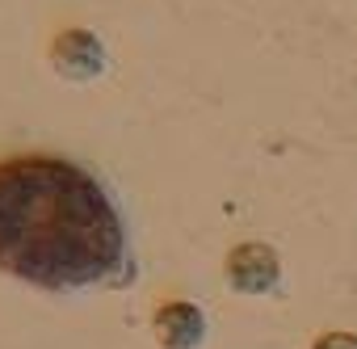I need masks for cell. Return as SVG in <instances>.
Wrapping results in <instances>:
<instances>
[{"label":"cell","instance_id":"obj_5","mask_svg":"<svg viewBox=\"0 0 357 349\" xmlns=\"http://www.w3.org/2000/svg\"><path fill=\"white\" fill-rule=\"evenodd\" d=\"M311 349H357V336L353 332H324V336H315Z\"/></svg>","mask_w":357,"mask_h":349},{"label":"cell","instance_id":"obj_3","mask_svg":"<svg viewBox=\"0 0 357 349\" xmlns=\"http://www.w3.org/2000/svg\"><path fill=\"white\" fill-rule=\"evenodd\" d=\"M151 332L164 349H198L206 341V315L198 303H185V299H168L155 307L151 315Z\"/></svg>","mask_w":357,"mask_h":349},{"label":"cell","instance_id":"obj_1","mask_svg":"<svg viewBox=\"0 0 357 349\" xmlns=\"http://www.w3.org/2000/svg\"><path fill=\"white\" fill-rule=\"evenodd\" d=\"M0 269L68 295L130 274V240L105 186L68 156H0Z\"/></svg>","mask_w":357,"mask_h":349},{"label":"cell","instance_id":"obj_4","mask_svg":"<svg viewBox=\"0 0 357 349\" xmlns=\"http://www.w3.org/2000/svg\"><path fill=\"white\" fill-rule=\"evenodd\" d=\"M51 64L68 80H97L105 72V47L89 30H63L51 43Z\"/></svg>","mask_w":357,"mask_h":349},{"label":"cell","instance_id":"obj_2","mask_svg":"<svg viewBox=\"0 0 357 349\" xmlns=\"http://www.w3.org/2000/svg\"><path fill=\"white\" fill-rule=\"evenodd\" d=\"M223 274H227V286L236 295H269L282 282V257L265 240H244L227 253Z\"/></svg>","mask_w":357,"mask_h":349}]
</instances>
